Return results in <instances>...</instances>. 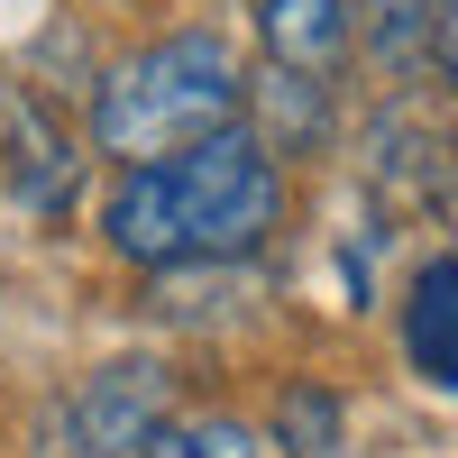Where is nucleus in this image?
Returning <instances> with one entry per match:
<instances>
[{
	"mask_svg": "<svg viewBox=\"0 0 458 458\" xmlns=\"http://www.w3.org/2000/svg\"><path fill=\"white\" fill-rule=\"evenodd\" d=\"M157 431H165V376L147 358L83 376V394H73V458H138Z\"/></svg>",
	"mask_w": 458,
	"mask_h": 458,
	"instance_id": "nucleus-3",
	"label": "nucleus"
},
{
	"mask_svg": "<svg viewBox=\"0 0 458 458\" xmlns=\"http://www.w3.org/2000/svg\"><path fill=\"white\" fill-rule=\"evenodd\" d=\"M73 174H83V157H73V138L55 129V110L47 101H10V193L28 211H64Z\"/></svg>",
	"mask_w": 458,
	"mask_h": 458,
	"instance_id": "nucleus-6",
	"label": "nucleus"
},
{
	"mask_svg": "<svg viewBox=\"0 0 458 458\" xmlns=\"http://www.w3.org/2000/svg\"><path fill=\"white\" fill-rule=\"evenodd\" d=\"M403 358H412V376H431L440 394H458V248L431 257L422 276L403 284Z\"/></svg>",
	"mask_w": 458,
	"mask_h": 458,
	"instance_id": "nucleus-4",
	"label": "nucleus"
},
{
	"mask_svg": "<svg viewBox=\"0 0 458 458\" xmlns=\"http://www.w3.org/2000/svg\"><path fill=\"white\" fill-rule=\"evenodd\" d=\"M358 19H367V64L386 83H403L431 55V0H358Z\"/></svg>",
	"mask_w": 458,
	"mask_h": 458,
	"instance_id": "nucleus-7",
	"label": "nucleus"
},
{
	"mask_svg": "<svg viewBox=\"0 0 458 458\" xmlns=\"http://www.w3.org/2000/svg\"><path fill=\"white\" fill-rule=\"evenodd\" d=\"M138 458H266L248 422H229V412H193V422H165Z\"/></svg>",
	"mask_w": 458,
	"mask_h": 458,
	"instance_id": "nucleus-8",
	"label": "nucleus"
},
{
	"mask_svg": "<svg viewBox=\"0 0 458 458\" xmlns=\"http://www.w3.org/2000/svg\"><path fill=\"white\" fill-rule=\"evenodd\" d=\"M276 431H284L293 458H330V440H339V403H330L321 386H293L284 412H276Z\"/></svg>",
	"mask_w": 458,
	"mask_h": 458,
	"instance_id": "nucleus-9",
	"label": "nucleus"
},
{
	"mask_svg": "<svg viewBox=\"0 0 458 458\" xmlns=\"http://www.w3.org/2000/svg\"><path fill=\"white\" fill-rule=\"evenodd\" d=\"M229 120H239V64H229V47L211 28L138 47L92 101V138L120 165H157V157H174V147H193Z\"/></svg>",
	"mask_w": 458,
	"mask_h": 458,
	"instance_id": "nucleus-2",
	"label": "nucleus"
},
{
	"mask_svg": "<svg viewBox=\"0 0 458 458\" xmlns=\"http://www.w3.org/2000/svg\"><path fill=\"white\" fill-rule=\"evenodd\" d=\"M431 55H440L449 92H458V0H431Z\"/></svg>",
	"mask_w": 458,
	"mask_h": 458,
	"instance_id": "nucleus-10",
	"label": "nucleus"
},
{
	"mask_svg": "<svg viewBox=\"0 0 458 458\" xmlns=\"http://www.w3.org/2000/svg\"><path fill=\"white\" fill-rule=\"evenodd\" d=\"M358 0H257V37L284 73H339Z\"/></svg>",
	"mask_w": 458,
	"mask_h": 458,
	"instance_id": "nucleus-5",
	"label": "nucleus"
},
{
	"mask_svg": "<svg viewBox=\"0 0 458 458\" xmlns=\"http://www.w3.org/2000/svg\"><path fill=\"white\" fill-rule=\"evenodd\" d=\"M129 266H229L284 229V165L257 129H211L157 165H129L101 211Z\"/></svg>",
	"mask_w": 458,
	"mask_h": 458,
	"instance_id": "nucleus-1",
	"label": "nucleus"
}]
</instances>
